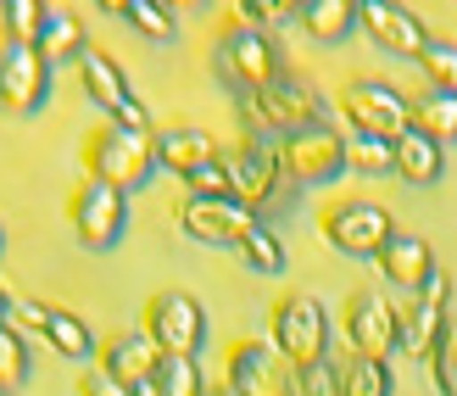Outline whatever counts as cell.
Here are the masks:
<instances>
[{
    "instance_id": "obj_1",
    "label": "cell",
    "mask_w": 457,
    "mask_h": 396,
    "mask_svg": "<svg viewBox=\"0 0 457 396\" xmlns=\"http://www.w3.org/2000/svg\"><path fill=\"white\" fill-rule=\"evenodd\" d=\"M84 168L89 179L112 184V190H140L151 184V173L162 168L156 162V134L151 129H123V123H101L84 134Z\"/></svg>"
},
{
    "instance_id": "obj_2",
    "label": "cell",
    "mask_w": 457,
    "mask_h": 396,
    "mask_svg": "<svg viewBox=\"0 0 457 396\" xmlns=\"http://www.w3.org/2000/svg\"><path fill=\"white\" fill-rule=\"evenodd\" d=\"M273 352L290 368H307L329 358V313L312 291H285L273 301Z\"/></svg>"
},
{
    "instance_id": "obj_3",
    "label": "cell",
    "mask_w": 457,
    "mask_h": 396,
    "mask_svg": "<svg viewBox=\"0 0 457 396\" xmlns=\"http://www.w3.org/2000/svg\"><path fill=\"white\" fill-rule=\"evenodd\" d=\"M318 229H324V240L340 251V257H379V246L396 235V218L369 196H346V201L324 206Z\"/></svg>"
},
{
    "instance_id": "obj_4",
    "label": "cell",
    "mask_w": 457,
    "mask_h": 396,
    "mask_svg": "<svg viewBox=\"0 0 457 396\" xmlns=\"http://www.w3.org/2000/svg\"><path fill=\"white\" fill-rule=\"evenodd\" d=\"M340 112H346L352 134H369V139H396L413 129V96H402L385 79H352L340 89Z\"/></svg>"
},
{
    "instance_id": "obj_5",
    "label": "cell",
    "mask_w": 457,
    "mask_h": 396,
    "mask_svg": "<svg viewBox=\"0 0 457 396\" xmlns=\"http://www.w3.org/2000/svg\"><path fill=\"white\" fill-rule=\"evenodd\" d=\"M145 335L162 358H195L207 341V313L190 291H156L145 301Z\"/></svg>"
},
{
    "instance_id": "obj_6",
    "label": "cell",
    "mask_w": 457,
    "mask_h": 396,
    "mask_svg": "<svg viewBox=\"0 0 457 396\" xmlns=\"http://www.w3.org/2000/svg\"><path fill=\"white\" fill-rule=\"evenodd\" d=\"M67 218H73V235L89 251H112L129 229V196L101 184V179H84L73 190V201H67Z\"/></svg>"
},
{
    "instance_id": "obj_7",
    "label": "cell",
    "mask_w": 457,
    "mask_h": 396,
    "mask_svg": "<svg viewBox=\"0 0 457 396\" xmlns=\"http://www.w3.org/2000/svg\"><path fill=\"white\" fill-rule=\"evenodd\" d=\"M218 45H223V67L251 89V96H257V89H268L273 79L285 73V62H279V51H273V39L257 29V22H245L240 12H228V17H223Z\"/></svg>"
},
{
    "instance_id": "obj_8",
    "label": "cell",
    "mask_w": 457,
    "mask_h": 396,
    "mask_svg": "<svg viewBox=\"0 0 457 396\" xmlns=\"http://www.w3.org/2000/svg\"><path fill=\"white\" fill-rule=\"evenodd\" d=\"M51 96V62H45L39 45H17V39H0V106L29 118V112L45 106Z\"/></svg>"
},
{
    "instance_id": "obj_9",
    "label": "cell",
    "mask_w": 457,
    "mask_h": 396,
    "mask_svg": "<svg viewBox=\"0 0 457 396\" xmlns=\"http://www.w3.org/2000/svg\"><path fill=\"white\" fill-rule=\"evenodd\" d=\"M179 229L201 246H235L240 251V240L257 229V213L240 206L235 196H185L179 201Z\"/></svg>"
},
{
    "instance_id": "obj_10",
    "label": "cell",
    "mask_w": 457,
    "mask_h": 396,
    "mask_svg": "<svg viewBox=\"0 0 457 396\" xmlns=\"http://www.w3.org/2000/svg\"><path fill=\"white\" fill-rule=\"evenodd\" d=\"M279 162L295 184H335L346 173V139H340L329 123L302 129V134H285L279 139Z\"/></svg>"
},
{
    "instance_id": "obj_11",
    "label": "cell",
    "mask_w": 457,
    "mask_h": 396,
    "mask_svg": "<svg viewBox=\"0 0 457 396\" xmlns=\"http://www.w3.org/2000/svg\"><path fill=\"white\" fill-rule=\"evenodd\" d=\"M79 79H84V96L106 112V123H123V129H151L145 106L134 101V89H129V79H123V67L112 62L106 51H96V45H89V51L79 56Z\"/></svg>"
},
{
    "instance_id": "obj_12",
    "label": "cell",
    "mask_w": 457,
    "mask_h": 396,
    "mask_svg": "<svg viewBox=\"0 0 457 396\" xmlns=\"http://www.w3.org/2000/svg\"><path fill=\"white\" fill-rule=\"evenodd\" d=\"M257 106H262V123L279 129V134H302V129L324 123V101H318V89L302 73H290V67L268 89H257Z\"/></svg>"
},
{
    "instance_id": "obj_13",
    "label": "cell",
    "mask_w": 457,
    "mask_h": 396,
    "mask_svg": "<svg viewBox=\"0 0 457 396\" xmlns=\"http://www.w3.org/2000/svg\"><path fill=\"white\" fill-rule=\"evenodd\" d=\"M340 324H346V341L357 346V358H385L396 352V308L379 291H352L346 308H340Z\"/></svg>"
},
{
    "instance_id": "obj_14",
    "label": "cell",
    "mask_w": 457,
    "mask_h": 396,
    "mask_svg": "<svg viewBox=\"0 0 457 396\" xmlns=\"http://www.w3.org/2000/svg\"><path fill=\"white\" fill-rule=\"evenodd\" d=\"M228 385L240 396H295V368L285 375L268 341H235L228 346Z\"/></svg>"
},
{
    "instance_id": "obj_15",
    "label": "cell",
    "mask_w": 457,
    "mask_h": 396,
    "mask_svg": "<svg viewBox=\"0 0 457 396\" xmlns=\"http://www.w3.org/2000/svg\"><path fill=\"white\" fill-rule=\"evenodd\" d=\"M228 162V184H235V201L240 206H257L279 190V173H285V162H279V146L273 139H245V146L235 156H223Z\"/></svg>"
},
{
    "instance_id": "obj_16",
    "label": "cell",
    "mask_w": 457,
    "mask_h": 396,
    "mask_svg": "<svg viewBox=\"0 0 457 396\" xmlns=\"http://www.w3.org/2000/svg\"><path fill=\"white\" fill-rule=\"evenodd\" d=\"M362 29L374 34L379 51H391V56H424L429 51V29H424V17L413 6H391V0H362Z\"/></svg>"
},
{
    "instance_id": "obj_17",
    "label": "cell",
    "mask_w": 457,
    "mask_h": 396,
    "mask_svg": "<svg viewBox=\"0 0 457 396\" xmlns=\"http://www.w3.org/2000/svg\"><path fill=\"white\" fill-rule=\"evenodd\" d=\"M374 263H379V274L391 279V285L413 291V296L424 291V279L441 268V263H436V251H429V240L413 235V229H396V235L379 246V257H374Z\"/></svg>"
},
{
    "instance_id": "obj_18",
    "label": "cell",
    "mask_w": 457,
    "mask_h": 396,
    "mask_svg": "<svg viewBox=\"0 0 457 396\" xmlns=\"http://www.w3.org/2000/svg\"><path fill=\"white\" fill-rule=\"evenodd\" d=\"M156 363H162V352L151 346V335H112L101 346V368H106L112 380H123L129 391L156 380Z\"/></svg>"
},
{
    "instance_id": "obj_19",
    "label": "cell",
    "mask_w": 457,
    "mask_h": 396,
    "mask_svg": "<svg viewBox=\"0 0 457 396\" xmlns=\"http://www.w3.org/2000/svg\"><path fill=\"white\" fill-rule=\"evenodd\" d=\"M391 156H396V173H402L407 184H436V179L446 173V146H436V139L419 134V129L396 134V139H391Z\"/></svg>"
},
{
    "instance_id": "obj_20",
    "label": "cell",
    "mask_w": 457,
    "mask_h": 396,
    "mask_svg": "<svg viewBox=\"0 0 457 396\" xmlns=\"http://www.w3.org/2000/svg\"><path fill=\"white\" fill-rule=\"evenodd\" d=\"M218 156H223V151H218L201 129H162V134H156V162H162V168H173L179 179H190L195 168H207V162H218Z\"/></svg>"
},
{
    "instance_id": "obj_21",
    "label": "cell",
    "mask_w": 457,
    "mask_h": 396,
    "mask_svg": "<svg viewBox=\"0 0 457 396\" xmlns=\"http://www.w3.org/2000/svg\"><path fill=\"white\" fill-rule=\"evenodd\" d=\"M441 324H446V313L413 296L407 308H396V352L429 358V352H436V341H441Z\"/></svg>"
},
{
    "instance_id": "obj_22",
    "label": "cell",
    "mask_w": 457,
    "mask_h": 396,
    "mask_svg": "<svg viewBox=\"0 0 457 396\" xmlns=\"http://www.w3.org/2000/svg\"><path fill=\"white\" fill-rule=\"evenodd\" d=\"M295 22L312 34V39H346L357 22H362V12L352 6V0H307V6H295Z\"/></svg>"
},
{
    "instance_id": "obj_23",
    "label": "cell",
    "mask_w": 457,
    "mask_h": 396,
    "mask_svg": "<svg viewBox=\"0 0 457 396\" xmlns=\"http://www.w3.org/2000/svg\"><path fill=\"white\" fill-rule=\"evenodd\" d=\"M413 129L429 134L436 146H457V96H446V89L413 96Z\"/></svg>"
},
{
    "instance_id": "obj_24",
    "label": "cell",
    "mask_w": 457,
    "mask_h": 396,
    "mask_svg": "<svg viewBox=\"0 0 457 396\" xmlns=\"http://www.w3.org/2000/svg\"><path fill=\"white\" fill-rule=\"evenodd\" d=\"M39 51L45 62H56V56H84L89 45H84V22L67 12V6H45V22H39Z\"/></svg>"
},
{
    "instance_id": "obj_25",
    "label": "cell",
    "mask_w": 457,
    "mask_h": 396,
    "mask_svg": "<svg viewBox=\"0 0 457 396\" xmlns=\"http://www.w3.org/2000/svg\"><path fill=\"white\" fill-rule=\"evenodd\" d=\"M45 341H51L67 363L96 358V335H89V324H84L73 308H51V318H45Z\"/></svg>"
},
{
    "instance_id": "obj_26",
    "label": "cell",
    "mask_w": 457,
    "mask_h": 396,
    "mask_svg": "<svg viewBox=\"0 0 457 396\" xmlns=\"http://www.w3.org/2000/svg\"><path fill=\"white\" fill-rule=\"evenodd\" d=\"M207 380H201L195 358H162L156 363V396H201Z\"/></svg>"
},
{
    "instance_id": "obj_27",
    "label": "cell",
    "mask_w": 457,
    "mask_h": 396,
    "mask_svg": "<svg viewBox=\"0 0 457 396\" xmlns=\"http://www.w3.org/2000/svg\"><path fill=\"white\" fill-rule=\"evenodd\" d=\"M240 257H245L251 274H285V246H279V235H273V229H262V223L240 240Z\"/></svg>"
},
{
    "instance_id": "obj_28",
    "label": "cell",
    "mask_w": 457,
    "mask_h": 396,
    "mask_svg": "<svg viewBox=\"0 0 457 396\" xmlns=\"http://www.w3.org/2000/svg\"><path fill=\"white\" fill-rule=\"evenodd\" d=\"M118 12H123L129 29H140L145 39H173V29H179L173 12H168V6H156V0H123Z\"/></svg>"
},
{
    "instance_id": "obj_29",
    "label": "cell",
    "mask_w": 457,
    "mask_h": 396,
    "mask_svg": "<svg viewBox=\"0 0 457 396\" xmlns=\"http://www.w3.org/2000/svg\"><path fill=\"white\" fill-rule=\"evenodd\" d=\"M346 168H357V173H396L391 139H369V134H352V139H346Z\"/></svg>"
},
{
    "instance_id": "obj_30",
    "label": "cell",
    "mask_w": 457,
    "mask_h": 396,
    "mask_svg": "<svg viewBox=\"0 0 457 396\" xmlns=\"http://www.w3.org/2000/svg\"><path fill=\"white\" fill-rule=\"evenodd\" d=\"M429 375H436L441 396H457V318H452V313H446V324H441L436 352H429Z\"/></svg>"
},
{
    "instance_id": "obj_31",
    "label": "cell",
    "mask_w": 457,
    "mask_h": 396,
    "mask_svg": "<svg viewBox=\"0 0 457 396\" xmlns=\"http://www.w3.org/2000/svg\"><path fill=\"white\" fill-rule=\"evenodd\" d=\"M391 363L385 358H357L346 368V396H391Z\"/></svg>"
},
{
    "instance_id": "obj_32",
    "label": "cell",
    "mask_w": 457,
    "mask_h": 396,
    "mask_svg": "<svg viewBox=\"0 0 457 396\" xmlns=\"http://www.w3.org/2000/svg\"><path fill=\"white\" fill-rule=\"evenodd\" d=\"M419 67H424L429 89H446V96H457V45H446V39H429V51L419 56Z\"/></svg>"
},
{
    "instance_id": "obj_33",
    "label": "cell",
    "mask_w": 457,
    "mask_h": 396,
    "mask_svg": "<svg viewBox=\"0 0 457 396\" xmlns=\"http://www.w3.org/2000/svg\"><path fill=\"white\" fill-rule=\"evenodd\" d=\"M295 396H346V375L329 358H318L307 368H295Z\"/></svg>"
},
{
    "instance_id": "obj_34",
    "label": "cell",
    "mask_w": 457,
    "mask_h": 396,
    "mask_svg": "<svg viewBox=\"0 0 457 396\" xmlns=\"http://www.w3.org/2000/svg\"><path fill=\"white\" fill-rule=\"evenodd\" d=\"M39 22H45L39 0H12V6L0 12V29H6V39H17V45H39Z\"/></svg>"
},
{
    "instance_id": "obj_35",
    "label": "cell",
    "mask_w": 457,
    "mask_h": 396,
    "mask_svg": "<svg viewBox=\"0 0 457 396\" xmlns=\"http://www.w3.org/2000/svg\"><path fill=\"white\" fill-rule=\"evenodd\" d=\"M29 380V346L12 324H0V385H22Z\"/></svg>"
},
{
    "instance_id": "obj_36",
    "label": "cell",
    "mask_w": 457,
    "mask_h": 396,
    "mask_svg": "<svg viewBox=\"0 0 457 396\" xmlns=\"http://www.w3.org/2000/svg\"><path fill=\"white\" fill-rule=\"evenodd\" d=\"M45 318H51V308H45V301H29V296H12V330L22 335V330H39L45 335Z\"/></svg>"
},
{
    "instance_id": "obj_37",
    "label": "cell",
    "mask_w": 457,
    "mask_h": 396,
    "mask_svg": "<svg viewBox=\"0 0 457 396\" xmlns=\"http://www.w3.org/2000/svg\"><path fill=\"white\" fill-rule=\"evenodd\" d=\"M79 396H134V391L123 380H112L106 368L96 363V368H84V375H79Z\"/></svg>"
},
{
    "instance_id": "obj_38",
    "label": "cell",
    "mask_w": 457,
    "mask_h": 396,
    "mask_svg": "<svg viewBox=\"0 0 457 396\" xmlns=\"http://www.w3.org/2000/svg\"><path fill=\"white\" fill-rule=\"evenodd\" d=\"M446 296H452V279H446V274L436 268V274L424 279V291H419V301H429V308H441V313H446Z\"/></svg>"
},
{
    "instance_id": "obj_39",
    "label": "cell",
    "mask_w": 457,
    "mask_h": 396,
    "mask_svg": "<svg viewBox=\"0 0 457 396\" xmlns=\"http://www.w3.org/2000/svg\"><path fill=\"white\" fill-rule=\"evenodd\" d=\"M201 396H240V391L228 385V380H218V385H207V391H201Z\"/></svg>"
},
{
    "instance_id": "obj_40",
    "label": "cell",
    "mask_w": 457,
    "mask_h": 396,
    "mask_svg": "<svg viewBox=\"0 0 457 396\" xmlns=\"http://www.w3.org/2000/svg\"><path fill=\"white\" fill-rule=\"evenodd\" d=\"M6 318H12V296H6V291H0V324H6Z\"/></svg>"
},
{
    "instance_id": "obj_41",
    "label": "cell",
    "mask_w": 457,
    "mask_h": 396,
    "mask_svg": "<svg viewBox=\"0 0 457 396\" xmlns=\"http://www.w3.org/2000/svg\"><path fill=\"white\" fill-rule=\"evenodd\" d=\"M0 246H6V235H0Z\"/></svg>"
}]
</instances>
